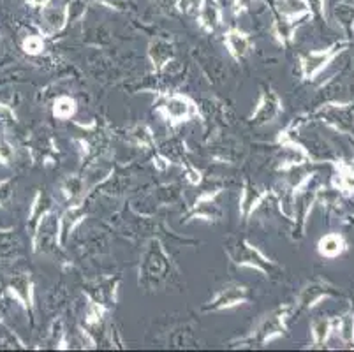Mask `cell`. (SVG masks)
<instances>
[{
  "label": "cell",
  "instance_id": "24",
  "mask_svg": "<svg viewBox=\"0 0 354 352\" xmlns=\"http://www.w3.org/2000/svg\"><path fill=\"white\" fill-rule=\"evenodd\" d=\"M342 187L347 190H354V173H346L342 176Z\"/></svg>",
  "mask_w": 354,
  "mask_h": 352
},
{
  "label": "cell",
  "instance_id": "21",
  "mask_svg": "<svg viewBox=\"0 0 354 352\" xmlns=\"http://www.w3.org/2000/svg\"><path fill=\"white\" fill-rule=\"evenodd\" d=\"M24 48L28 51V53H32V55L41 53V50L44 48L43 39H41L39 35H30V37H28L27 41L24 43Z\"/></svg>",
  "mask_w": 354,
  "mask_h": 352
},
{
  "label": "cell",
  "instance_id": "6",
  "mask_svg": "<svg viewBox=\"0 0 354 352\" xmlns=\"http://www.w3.org/2000/svg\"><path fill=\"white\" fill-rule=\"evenodd\" d=\"M281 99H279V95H277L272 89H268L263 92V95H261V101L259 104H257L256 111L250 116V122H252L254 125L270 124V122H273L277 116L281 115Z\"/></svg>",
  "mask_w": 354,
  "mask_h": 352
},
{
  "label": "cell",
  "instance_id": "8",
  "mask_svg": "<svg viewBox=\"0 0 354 352\" xmlns=\"http://www.w3.org/2000/svg\"><path fill=\"white\" fill-rule=\"evenodd\" d=\"M198 21L203 30L215 32L222 24V11L217 0H199L198 2Z\"/></svg>",
  "mask_w": 354,
  "mask_h": 352
},
{
  "label": "cell",
  "instance_id": "20",
  "mask_svg": "<svg viewBox=\"0 0 354 352\" xmlns=\"http://www.w3.org/2000/svg\"><path fill=\"white\" fill-rule=\"evenodd\" d=\"M340 337L346 342L354 340V317H351V315H346L340 321Z\"/></svg>",
  "mask_w": 354,
  "mask_h": 352
},
{
  "label": "cell",
  "instance_id": "11",
  "mask_svg": "<svg viewBox=\"0 0 354 352\" xmlns=\"http://www.w3.org/2000/svg\"><path fill=\"white\" fill-rule=\"evenodd\" d=\"M224 43H226L227 51L231 53V57L241 60L250 51V39L245 32L238 30V28H231L226 32V37H224Z\"/></svg>",
  "mask_w": 354,
  "mask_h": 352
},
{
  "label": "cell",
  "instance_id": "7",
  "mask_svg": "<svg viewBox=\"0 0 354 352\" xmlns=\"http://www.w3.org/2000/svg\"><path fill=\"white\" fill-rule=\"evenodd\" d=\"M71 16V2H64V4H57V0H50L43 8V24L46 27L48 34H55L60 32L67 25Z\"/></svg>",
  "mask_w": 354,
  "mask_h": 352
},
{
  "label": "cell",
  "instance_id": "27",
  "mask_svg": "<svg viewBox=\"0 0 354 352\" xmlns=\"http://www.w3.org/2000/svg\"><path fill=\"white\" fill-rule=\"evenodd\" d=\"M349 171H351V173H354V163L349 166Z\"/></svg>",
  "mask_w": 354,
  "mask_h": 352
},
{
  "label": "cell",
  "instance_id": "5",
  "mask_svg": "<svg viewBox=\"0 0 354 352\" xmlns=\"http://www.w3.org/2000/svg\"><path fill=\"white\" fill-rule=\"evenodd\" d=\"M249 298V293H247V287L243 286H226L218 290L217 295L214 296V299L203 306V312H218V310L233 308V306L241 305L243 302H247Z\"/></svg>",
  "mask_w": 354,
  "mask_h": 352
},
{
  "label": "cell",
  "instance_id": "23",
  "mask_svg": "<svg viewBox=\"0 0 354 352\" xmlns=\"http://www.w3.org/2000/svg\"><path fill=\"white\" fill-rule=\"evenodd\" d=\"M97 2L109 6L111 9H118V11H127L134 8V0H97Z\"/></svg>",
  "mask_w": 354,
  "mask_h": 352
},
{
  "label": "cell",
  "instance_id": "3",
  "mask_svg": "<svg viewBox=\"0 0 354 352\" xmlns=\"http://www.w3.org/2000/svg\"><path fill=\"white\" fill-rule=\"evenodd\" d=\"M167 268H169V263L160 248V243L157 240H152L145 250L143 264L140 268V284H157L159 280H164Z\"/></svg>",
  "mask_w": 354,
  "mask_h": 352
},
{
  "label": "cell",
  "instance_id": "16",
  "mask_svg": "<svg viewBox=\"0 0 354 352\" xmlns=\"http://www.w3.org/2000/svg\"><path fill=\"white\" fill-rule=\"evenodd\" d=\"M53 113L57 118H60V120H67V118H71V116L76 113V102H74L73 99L67 95L59 97V99H57V102H55Z\"/></svg>",
  "mask_w": 354,
  "mask_h": 352
},
{
  "label": "cell",
  "instance_id": "26",
  "mask_svg": "<svg viewBox=\"0 0 354 352\" xmlns=\"http://www.w3.org/2000/svg\"><path fill=\"white\" fill-rule=\"evenodd\" d=\"M162 8H175L176 0H157Z\"/></svg>",
  "mask_w": 354,
  "mask_h": 352
},
{
  "label": "cell",
  "instance_id": "13",
  "mask_svg": "<svg viewBox=\"0 0 354 352\" xmlns=\"http://www.w3.org/2000/svg\"><path fill=\"white\" fill-rule=\"evenodd\" d=\"M83 217H85V212H83V208L80 205L71 206V208L64 213L59 221V241L60 243H64V241H66L67 234L73 231L74 225L80 224V222L83 221Z\"/></svg>",
  "mask_w": 354,
  "mask_h": 352
},
{
  "label": "cell",
  "instance_id": "12",
  "mask_svg": "<svg viewBox=\"0 0 354 352\" xmlns=\"http://www.w3.org/2000/svg\"><path fill=\"white\" fill-rule=\"evenodd\" d=\"M148 55H150V58H152L156 69H162L166 64H169V60L173 58L175 51H173V44L169 43V41L159 37L156 39V41H152L150 50H148Z\"/></svg>",
  "mask_w": 354,
  "mask_h": 352
},
{
  "label": "cell",
  "instance_id": "17",
  "mask_svg": "<svg viewBox=\"0 0 354 352\" xmlns=\"http://www.w3.org/2000/svg\"><path fill=\"white\" fill-rule=\"evenodd\" d=\"M331 331V322L328 319H317L312 324V337H314L315 344L321 345L328 338Z\"/></svg>",
  "mask_w": 354,
  "mask_h": 352
},
{
  "label": "cell",
  "instance_id": "9",
  "mask_svg": "<svg viewBox=\"0 0 354 352\" xmlns=\"http://www.w3.org/2000/svg\"><path fill=\"white\" fill-rule=\"evenodd\" d=\"M337 48H330V50H324V51H310V53L305 55L301 58V71H304V76L307 80H312L315 74H319L324 67L328 66L331 58L335 57L337 53Z\"/></svg>",
  "mask_w": 354,
  "mask_h": 352
},
{
  "label": "cell",
  "instance_id": "18",
  "mask_svg": "<svg viewBox=\"0 0 354 352\" xmlns=\"http://www.w3.org/2000/svg\"><path fill=\"white\" fill-rule=\"evenodd\" d=\"M83 189H85V183H83L82 178H69L62 185V194L67 199H74L82 196Z\"/></svg>",
  "mask_w": 354,
  "mask_h": 352
},
{
  "label": "cell",
  "instance_id": "22",
  "mask_svg": "<svg viewBox=\"0 0 354 352\" xmlns=\"http://www.w3.org/2000/svg\"><path fill=\"white\" fill-rule=\"evenodd\" d=\"M199 0H176V11L183 12V15H191V12L198 11Z\"/></svg>",
  "mask_w": 354,
  "mask_h": 352
},
{
  "label": "cell",
  "instance_id": "19",
  "mask_svg": "<svg viewBox=\"0 0 354 352\" xmlns=\"http://www.w3.org/2000/svg\"><path fill=\"white\" fill-rule=\"evenodd\" d=\"M131 138L134 140V143L141 145V147H152L153 145L152 132L148 131L147 127H143V125H138V127H134L133 131H131Z\"/></svg>",
  "mask_w": 354,
  "mask_h": 352
},
{
  "label": "cell",
  "instance_id": "4",
  "mask_svg": "<svg viewBox=\"0 0 354 352\" xmlns=\"http://www.w3.org/2000/svg\"><path fill=\"white\" fill-rule=\"evenodd\" d=\"M159 111L166 116L167 120H171L173 124L185 122L189 118H192V116L198 115V108L194 106V102L189 97L178 95V93H173V95L166 97L162 104L159 106Z\"/></svg>",
  "mask_w": 354,
  "mask_h": 352
},
{
  "label": "cell",
  "instance_id": "10",
  "mask_svg": "<svg viewBox=\"0 0 354 352\" xmlns=\"http://www.w3.org/2000/svg\"><path fill=\"white\" fill-rule=\"evenodd\" d=\"M266 190L263 187L256 185L252 182H245L243 190H241V201H240V210L243 217H249L250 213L265 201Z\"/></svg>",
  "mask_w": 354,
  "mask_h": 352
},
{
  "label": "cell",
  "instance_id": "14",
  "mask_svg": "<svg viewBox=\"0 0 354 352\" xmlns=\"http://www.w3.org/2000/svg\"><path fill=\"white\" fill-rule=\"evenodd\" d=\"M326 295H328V289L324 284H317V282L308 284V286L301 290L298 305H300L301 308H308V306H314L315 303L319 302V299Z\"/></svg>",
  "mask_w": 354,
  "mask_h": 352
},
{
  "label": "cell",
  "instance_id": "25",
  "mask_svg": "<svg viewBox=\"0 0 354 352\" xmlns=\"http://www.w3.org/2000/svg\"><path fill=\"white\" fill-rule=\"evenodd\" d=\"M250 2L252 0H233V6H234V12H241V11H245L247 8L250 6Z\"/></svg>",
  "mask_w": 354,
  "mask_h": 352
},
{
  "label": "cell",
  "instance_id": "1",
  "mask_svg": "<svg viewBox=\"0 0 354 352\" xmlns=\"http://www.w3.org/2000/svg\"><path fill=\"white\" fill-rule=\"evenodd\" d=\"M289 315H291V306H281V308L273 310V312H270L259 322V326L256 328L252 337H249L247 340L241 342V344L265 345L268 342H272L273 338L281 337L286 331V321L289 319Z\"/></svg>",
  "mask_w": 354,
  "mask_h": 352
},
{
  "label": "cell",
  "instance_id": "15",
  "mask_svg": "<svg viewBox=\"0 0 354 352\" xmlns=\"http://www.w3.org/2000/svg\"><path fill=\"white\" fill-rule=\"evenodd\" d=\"M342 250H344V240L339 237V234H326V237L319 241V252L326 257L339 256Z\"/></svg>",
  "mask_w": 354,
  "mask_h": 352
},
{
  "label": "cell",
  "instance_id": "2",
  "mask_svg": "<svg viewBox=\"0 0 354 352\" xmlns=\"http://www.w3.org/2000/svg\"><path fill=\"white\" fill-rule=\"evenodd\" d=\"M227 254H230L233 263H236L238 266L256 268V270L263 271L266 275H273V271L277 270L275 264H273L263 252L257 250L256 247H252V245L245 240L233 241V243L227 247Z\"/></svg>",
  "mask_w": 354,
  "mask_h": 352
}]
</instances>
